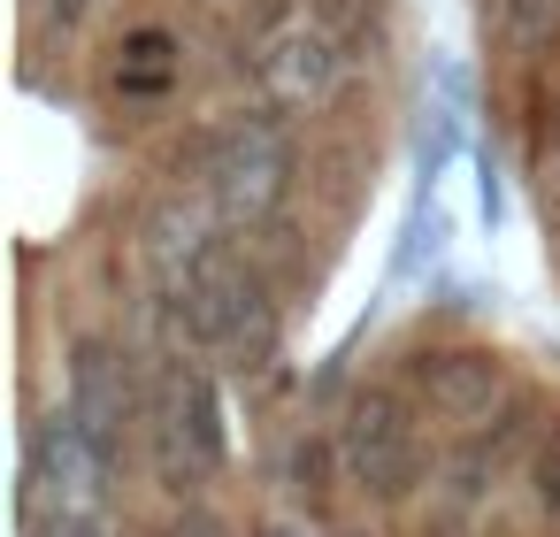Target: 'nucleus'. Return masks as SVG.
<instances>
[{
	"label": "nucleus",
	"instance_id": "obj_1",
	"mask_svg": "<svg viewBox=\"0 0 560 537\" xmlns=\"http://www.w3.org/2000/svg\"><path fill=\"white\" fill-rule=\"evenodd\" d=\"M162 330H170V346L192 353V361H223V369H238V376H246V369H269L277 346H284L277 277H269L238 238H223V246L192 269L185 300L162 307Z\"/></svg>",
	"mask_w": 560,
	"mask_h": 537
},
{
	"label": "nucleus",
	"instance_id": "obj_2",
	"mask_svg": "<svg viewBox=\"0 0 560 537\" xmlns=\"http://www.w3.org/2000/svg\"><path fill=\"white\" fill-rule=\"evenodd\" d=\"M124 468L93 445L70 407L24 422V483H16V537H124L116 522Z\"/></svg>",
	"mask_w": 560,
	"mask_h": 537
},
{
	"label": "nucleus",
	"instance_id": "obj_3",
	"mask_svg": "<svg viewBox=\"0 0 560 537\" xmlns=\"http://www.w3.org/2000/svg\"><path fill=\"white\" fill-rule=\"evenodd\" d=\"M192 185L215 200V215L238 238H261L284 223L292 192H300V131L284 108H231L223 124L200 131L192 147Z\"/></svg>",
	"mask_w": 560,
	"mask_h": 537
},
{
	"label": "nucleus",
	"instance_id": "obj_4",
	"mask_svg": "<svg viewBox=\"0 0 560 537\" xmlns=\"http://www.w3.org/2000/svg\"><path fill=\"white\" fill-rule=\"evenodd\" d=\"M353 70H361L353 32H338L315 0H277V9L261 16V32H254V85L292 124L300 116H330L346 101Z\"/></svg>",
	"mask_w": 560,
	"mask_h": 537
},
{
	"label": "nucleus",
	"instance_id": "obj_5",
	"mask_svg": "<svg viewBox=\"0 0 560 537\" xmlns=\"http://www.w3.org/2000/svg\"><path fill=\"white\" fill-rule=\"evenodd\" d=\"M147 468L170 499H200L231 468V415L208 361L177 353L170 376L147 392Z\"/></svg>",
	"mask_w": 560,
	"mask_h": 537
},
{
	"label": "nucleus",
	"instance_id": "obj_6",
	"mask_svg": "<svg viewBox=\"0 0 560 537\" xmlns=\"http://www.w3.org/2000/svg\"><path fill=\"white\" fill-rule=\"evenodd\" d=\"M338 468H346V491H361L369 506H399L415 499V483L430 476V453H422V399L407 384H353L338 399Z\"/></svg>",
	"mask_w": 560,
	"mask_h": 537
},
{
	"label": "nucleus",
	"instance_id": "obj_7",
	"mask_svg": "<svg viewBox=\"0 0 560 537\" xmlns=\"http://www.w3.org/2000/svg\"><path fill=\"white\" fill-rule=\"evenodd\" d=\"M62 407L93 430V445L131 468V445L147 437V392H139V361L116 330H70L62 338Z\"/></svg>",
	"mask_w": 560,
	"mask_h": 537
},
{
	"label": "nucleus",
	"instance_id": "obj_8",
	"mask_svg": "<svg viewBox=\"0 0 560 537\" xmlns=\"http://www.w3.org/2000/svg\"><path fill=\"white\" fill-rule=\"evenodd\" d=\"M223 238H238V231L215 215V200H208V192L162 185V192L147 200V215H139V269H147V292H154V315L185 300L192 269H200Z\"/></svg>",
	"mask_w": 560,
	"mask_h": 537
},
{
	"label": "nucleus",
	"instance_id": "obj_9",
	"mask_svg": "<svg viewBox=\"0 0 560 537\" xmlns=\"http://www.w3.org/2000/svg\"><path fill=\"white\" fill-rule=\"evenodd\" d=\"M399 376L453 430H483V422H499L514 407V376H506V361L491 346H415Z\"/></svg>",
	"mask_w": 560,
	"mask_h": 537
},
{
	"label": "nucleus",
	"instance_id": "obj_10",
	"mask_svg": "<svg viewBox=\"0 0 560 537\" xmlns=\"http://www.w3.org/2000/svg\"><path fill=\"white\" fill-rule=\"evenodd\" d=\"M177 78H185V39H177L170 24H131V32L116 39V62H108L116 101H131V108L170 101V93H177Z\"/></svg>",
	"mask_w": 560,
	"mask_h": 537
},
{
	"label": "nucleus",
	"instance_id": "obj_11",
	"mask_svg": "<svg viewBox=\"0 0 560 537\" xmlns=\"http://www.w3.org/2000/svg\"><path fill=\"white\" fill-rule=\"evenodd\" d=\"M438 85L445 93H430L422 101V124H415V177L422 185H438L460 154H476L468 147V78L460 70H438Z\"/></svg>",
	"mask_w": 560,
	"mask_h": 537
},
{
	"label": "nucleus",
	"instance_id": "obj_12",
	"mask_svg": "<svg viewBox=\"0 0 560 537\" xmlns=\"http://www.w3.org/2000/svg\"><path fill=\"white\" fill-rule=\"evenodd\" d=\"M269 483L284 491V506L323 514V506H330V483H346V468H338V430H292V437L277 445Z\"/></svg>",
	"mask_w": 560,
	"mask_h": 537
},
{
	"label": "nucleus",
	"instance_id": "obj_13",
	"mask_svg": "<svg viewBox=\"0 0 560 537\" xmlns=\"http://www.w3.org/2000/svg\"><path fill=\"white\" fill-rule=\"evenodd\" d=\"M445 238H453V223H445V200H438V185H422V192H415V208H407V223H399L392 277H422V254H430V261H445Z\"/></svg>",
	"mask_w": 560,
	"mask_h": 537
},
{
	"label": "nucleus",
	"instance_id": "obj_14",
	"mask_svg": "<svg viewBox=\"0 0 560 537\" xmlns=\"http://www.w3.org/2000/svg\"><path fill=\"white\" fill-rule=\"evenodd\" d=\"M529 491H537V506L560 522V422L529 445Z\"/></svg>",
	"mask_w": 560,
	"mask_h": 537
},
{
	"label": "nucleus",
	"instance_id": "obj_15",
	"mask_svg": "<svg viewBox=\"0 0 560 537\" xmlns=\"http://www.w3.org/2000/svg\"><path fill=\"white\" fill-rule=\"evenodd\" d=\"M476 215H483V231L506 223V177H499V154L491 147H476Z\"/></svg>",
	"mask_w": 560,
	"mask_h": 537
},
{
	"label": "nucleus",
	"instance_id": "obj_16",
	"mask_svg": "<svg viewBox=\"0 0 560 537\" xmlns=\"http://www.w3.org/2000/svg\"><path fill=\"white\" fill-rule=\"evenodd\" d=\"M93 9H101V0H32V24L55 32V39H78L93 24Z\"/></svg>",
	"mask_w": 560,
	"mask_h": 537
},
{
	"label": "nucleus",
	"instance_id": "obj_17",
	"mask_svg": "<svg viewBox=\"0 0 560 537\" xmlns=\"http://www.w3.org/2000/svg\"><path fill=\"white\" fill-rule=\"evenodd\" d=\"M162 537H231V522H223L215 506H200V499H177V514H170Z\"/></svg>",
	"mask_w": 560,
	"mask_h": 537
},
{
	"label": "nucleus",
	"instance_id": "obj_18",
	"mask_svg": "<svg viewBox=\"0 0 560 537\" xmlns=\"http://www.w3.org/2000/svg\"><path fill=\"white\" fill-rule=\"evenodd\" d=\"M346 537H361V529H346Z\"/></svg>",
	"mask_w": 560,
	"mask_h": 537
}]
</instances>
